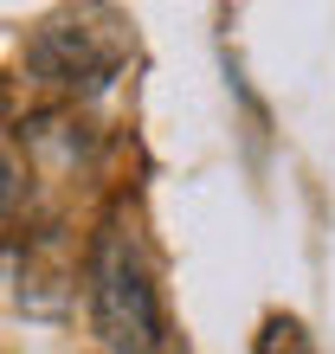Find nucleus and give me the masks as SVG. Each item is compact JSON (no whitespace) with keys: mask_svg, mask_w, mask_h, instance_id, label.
I'll return each instance as SVG.
<instances>
[{"mask_svg":"<svg viewBox=\"0 0 335 354\" xmlns=\"http://www.w3.org/2000/svg\"><path fill=\"white\" fill-rule=\"evenodd\" d=\"M91 328L110 354H155L161 348V297H155L142 245L123 225H110L97 239V258H91Z\"/></svg>","mask_w":335,"mask_h":354,"instance_id":"nucleus-1","label":"nucleus"},{"mask_svg":"<svg viewBox=\"0 0 335 354\" xmlns=\"http://www.w3.org/2000/svg\"><path fill=\"white\" fill-rule=\"evenodd\" d=\"M26 65L46 77V84H65V91H103L116 77V46H103L91 26L78 19H46L26 46Z\"/></svg>","mask_w":335,"mask_h":354,"instance_id":"nucleus-2","label":"nucleus"},{"mask_svg":"<svg viewBox=\"0 0 335 354\" xmlns=\"http://www.w3.org/2000/svg\"><path fill=\"white\" fill-rule=\"evenodd\" d=\"M258 354H316V348H309V335H303L297 316H264V328H258Z\"/></svg>","mask_w":335,"mask_h":354,"instance_id":"nucleus-3","label":"nucleus"},{"mask_svg":"<svg viewBox=\"0 0 335 354\" xmlns=\"http://www.w3.org/2000/svg\"><path fill=\"white\" fill-rule=\"evenodd\" d=\"M7 206H19V168H13V155L0 149V213Z\"/></svg>","mask_w":335,"mask_h":354,"instance_id":"nucleus-4","label":"nucleus"}]
</instances>
